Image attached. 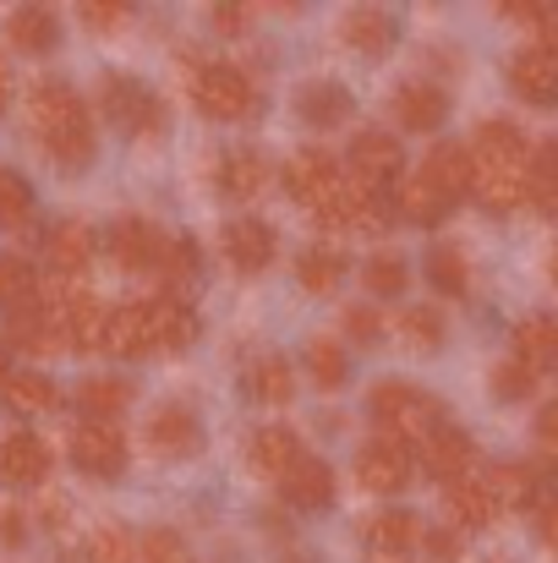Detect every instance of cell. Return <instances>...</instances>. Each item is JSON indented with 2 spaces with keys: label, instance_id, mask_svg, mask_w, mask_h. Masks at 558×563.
<instances>
[{
  "label": "cell",
  "instance_id": "6da1fadb",
  "mask_svg": "<svg viewBox=\"0 0 558 563\" xmlns=\"http://www.w3.org/2000/svg\"><path fill=\"white\" fill-rule=\"evenodd\" d=\"M28 121H33V132H39V143H44V154H50L55 165H66V170L94 165V154H99L94 115H88V104L72 93V82H39V88L28 93Z\"/></svg>",
  "mask_w": 558,
  "mask_h": 563
},
{
  "label": "cell",
  "instance_id": "7a4b0ae2",
  "mask_svg": "<svg viewBox=\"0 0 558 563\" xmlns=\"http://www.w3.org/2000/svg\"><path fill=\"white\" fill-rule=\"evenodd\" d=\"M368 416L394 443H427L444 427V405L416 383H378L368 394Z\"/></svg>",
  "mask_w": 558,
  "mask_h": 563
},
{
  "label": "cell",
  "instance_id": "3957f363",
  "mask_svg": "<svg viewBox=\"0 0 558 563\" xmlns=\"http://www.w3.org/2000/svg\"><path fill=\"white\" fill-rule=\"evenodd\" d=\"M99 99H105L110 126H121L127 137H154V132L165 126V104H160V93H154L143 77L110 71V77L99 82Z\"/></svg>",
  "mask_w": 558,
  "mask_h": 563
},
{
  "label": "cell",
  "instance_id": "277c9868",
  "mask_svg": "<svg viewBox=\"0 0 558 563\" xmlns=\"http://www.w3.org/2000/svg\"><path fill=\"white\" fill-rule=\"evenodd\" d=\"M192 104L208 121H247L258 93H252V82L236 66H197L192 71Z\"/></svg>",
  "mask_w": 558,
  "mask_h": 563
},
{
  "label": "cell",
  "instance_id": "5b68a950",
  "mask_svg": "<svg viewBox=\"0 0 558 563\" xmlns=\"http://www.w3.org/2000/svg\"><path fill=\"white\" fill-rule=\"evenodd\" d=\"M400 170H405V148H400V137H389V132H362L357 143H351V181L368 191H389V181H400Z\"/></svg>",
  "mask_w": 558,
  "mask_h": 563
},
{
  "label": "cell",
  "instance_id": "8992f818",
  "mask_svg": "<svg viewBox=\"0 0 558 563\" xmlns=\"http://www.w3.org/2000/svg\"><path fill=\"white\" fill-rule=\"evenodd\" d=\"M72 465L83 476H121L127 471V438L110 421H77V432H72Z\"/></svg>",
  "mask_w": 558,
  "mask_h": 563
},
{
  "label": "cell",
  "instance_id": "52a82bcc",
  "mask_svg": "<svg viewBox=\"0 0 558 563\" xmlns=\"http://www.w3.org/2000/svg\"><path fill=\"white\" fill-rule=\"evenodd\" d=\"M280 181H285V191H291L296 202L324 208V202L335 197V187H340V165H335L324 148H302V154H291V159H285Z\"/></svg>",
  "mask_w": 558,
  "mask_h": 563
},
{
  "label": "cell",
  "instance_id": "ba28073f",
  "mask_svg": "<svg viewBox=\"0 0 558 563\" xmlns=\"http://www.w3.org/2000/svg\"><path fill=\"white\" fill-rule=\"evenodd\" d=\"M357 482H362L368 493H378V498L405 493V482H411V449L394 443V438L362 443V454H357Z\"/></svg>",
  "mask_w": 558,
  "mask_h": 563
},
{
  "label": "cell",
  "instance_id": "9c48e42d",
  "mask_svg": "<svg viewBox=\"0 0 558 563\" xmlns=\"http://www.w3.org/2000/svg\"><path fill=\"white\" fill-rule=\"evenodd\" d=\"M219 246H225V263L236 274H263L274 263V252H280V235L263 219H230L225 235H219Z\"/></svg>",
  "mask_w": 558,
  "mask_h": 563
},
{
  "label": "cell",
  "instance_id": "30bf717a",
  "mask_svg": "<svg viewBox=\"0 0 558 563\" xmlns=\"http://www.w3.org/2000/svg\"><path fill=\"white\" fill-rule=\"evenodd\" d=\"M61 334H66V345H77V351H105V334H110V307L99 301V296H88V290H77V285H66V296H61Z\"/></svg>",
  "mask_w": 558,
  "mask_h": 563
},
{
  "label": "cell",
  "instance_id": "8fae6325",
  "mask_svg": "<svg viewBox=\"0 0 558 563\" xmlns=\"http://www.w3.org/2000/svg\"><path fill=\"white\" fill-rule=\"evenodd\" d=\"M149 449H154L160 460H186V454H197V449H203V421H197V410L182 405V399L160 405V410L149 416Z\"/></svg>",
  "mask_w": 558,
  "mask_h": 563
},
{
  "label": "cell",
  "instance_id": "7c38bea8",
  "mask_svg": "<svg viewBox=\"0 0 558 563\" xmlns=\"http://www.w3.org/2000/svg\"><path fill=\"white\" fill-rule=\"evenodd\" d=\"M94 252H99V241H94V230H88L83 219H61V224L44 235V257H50V268H55L61 285H77V279L88 274Z\"/></svg>",
  "mask_w": 558,
  "mask_h": 563
},
{
  "label": "cell",
  "instance_id": "4fadbf2b",
  "mask_svg": "<svg viewBox=\"0 0 558 563\" xmlns=\"http://www.w3.org/2000/svg\"><path fill=\"white\" fill-rule=\"evenodd\" d=\"M105 246H110L116 268H127V274H149V268H154V257H160V246H165V235H160L149 219L127 213V219H116V224H110Z\"/></svg>",
  "mask_w": 558,
  "mask_h": 563
},
{
  "label": "cell",
  "instance_id": "5bb4252c",
  "mask_svg": "<svg viewBox=\"0 0 558 563\" xmlns=\"http://www.w3.org/2000/svg\"><path fill=\"white\" fill-rule=\"evenodd\" d=\"M50 465H55V454H50V443L39 432L0 438V482L6 487H39L50 476Z\"/></svg>",
  "mask_w": 558,
  "mask_h": 563
},
{
  "label": "cell",
  "instance_id": "9a60e30c",
  "mask_svg": "<svg viewBox=\"0 0 558 563\" xmlns=\"http://www.w3.org/2000/svg\"><path fill=\"white\" fill-rule=\"evenodd\" d=\"M318 219H324L329 230H383V197L368 187H357L351 176H340V187L318 208Z\"/></svg>",
  "mask_w": 558,
  "mask_h": 563
},
{
  "label": "cell",
  "instance_id": "2e32d148",
  "mask_svg": "<svg viewBox=\"0 0 558 563\" xmlns=\"http://www.w3.org/2000/svg\"><path fill=\"white\" fill-rule=\"evenodd\" d=\"M6 345H17L22 356H55L66 351V334H61V312L33 301L22 312H11V329H6Z\"/></svg>",
  "mask_w": 558,
  "mask_h": 563
},
{
  "label": "cell",
  "instance_id": "e0dca14e",
  "mask_svg": "<svg viewBox=\"0 0 558 563\" xmlns=\"http://www.w3.org/2000/svg\"><path fill=\"white\" fill-rule=\"evenodd\" d=\"M280 493H285V504H291V509H302V515L329 509V504H335V471H329L324 460L302 454V460L280 476Z\"/></svg>",
  "mask_w": 558,
  "mask_h": 563
},
{
  "label": "cell",
  "instance_id": "ac0fdd59",
  "mask_svg": "<svg viewBox=\"0 0 558 563\" xmlns=\"http://www.w3.org/2000/svg\"><path fill=\"white\" fill-rule=\"evenodd\" d=\"M0 405L11 416H44V410L61 405V388H55V377L39 373V367H11L0 377Z\"/></svg>",
  "mask_w": 558,
  "mask_h": 563
},
{
  "label": "cell",
  "instance_id": "d6986e66",
  "mask_svg": "<svg viewBox=\"0 0 558 563\" xmlns=\"http://www.w3.org/2000/svg\"><path fill=\"white\" fill-rule=\"evenodd\" d=\"M471 191L488 213H515L526 202V165H471Z\"/></svg>",
  "mask_w": 558,
  "mask_h": 563
},
{
  "label": "cell",
  "instance_id": "ffe728a7",
  "mask_svg": "<svg viewBox=\"0 0 558 563\" xmlns=\"http://www.w3.org/2000/svg\"><path fill=\"white\" fill-rule=\"evenodd\" d=\"M471 460H477V449H471V438H466L460 427H438V432L422 443V471L438 476V482L471 476Z\"/></svg>",
  "mask_w": 558,
  "mask_h": 563
},
{
  "label": "cell",
  "instance_id": "44dd1931",
  "mask_svg": "<svg viewBox=\"0 0 558 563\" xmlns=\"http://www.w3.org/2000/svg\"><path fill=\"white\" fill-rule=\"evenodd\" d=\"M149 345L154 351H192L197 345V318H192V307H182L176 296H160V301H149Z\"/></svg>",
  "mask_w": 558,
  "mask_h": 563
},
{
  "label": "cell",
  "instance_id": "7402d4cb",
  "mask_svg": "<svg viewBox=\"0 0 558 563\" xmlns=\"http://www.w3.org/2000/svg\"><path fill=\"white\" fill-rule=\"evenodd\" d=\"M6 38H11V49H22V55H55V44H61V16H55L50 5H17L11 22H6Z\"/></svg>",
  "mask_w": 558,
  "mask_h": 563
},
{
  "label": "cell",
  "instance_id": "603a6c76",
  "mask_svg": "<svg viewBox=\"0 0 558 563\" xmlns=\"http://www.w3.org/2000/svg\"><path fill=\"white\" fill-rule=\"evenodd\" d=\"M394 115H400L405 132H438L449 121V93L433 88V82H405L394 93Z\"/></svg>",
  "mask_w": 558,
  "mask_h": 563
},
{
  "label": "cell",
  "instance_id": "cb8c5ba5",
  "mask_svg": "<svg viewBox=\"0 0 558 563\" xmlns=\"http://www.w3.org/2000/svg\"><path fill=\"white\" fill-rule=\"evenodd\" d=\"M302 460V438L291 432V427H258L252 438H247V465L258 471V476H285L291 465Z\"/></svg>",
  "mask_w": 558,
  "mask_h": 563
},
{
  "label": "cell",
  "instance_id": "d4e9b609",
  "mask_svg": "<svg viewBox=\"0 0 558 563\" xmlns=\"http://www.w3.org/2000/svg\"><path fill=\"white\" fill-rule=\"evenodd\" d=\"M510 82H515V93H521L526 104H558V60L548 49H537V44L515 55Z\"/></svg>",
  "mask_w": 558,
  "mask_h": 563
},
{
  "label": "cell",
  "instance_id": "484cf974",
  "mask_svg": "<svg viewBox=\"0 0 558 563\" xmlns=\"http://www.w3.org/2000/svg\"><path fill=\"white\" fill-rule=\"evenodd\" d=\"M351 110H357V99H351V88H340V82H307V88L296 93V115H302L307 126H318V132L346 126Z\"/></svg>",
  "mask_w": 558,
  "mask_h": 563
},
{
  "label": "cell",
  "instance_id": "4316f807",
  "mask_svg": "<svg viewBox=\"0 0 558 563\" xmlns=\"http://www.w3.org/2000/svg\"><path fill=\"white\" fill-rule=\"evenodd\" d=\"M105 351H110V356H127V362L154 356V345H149V301H132V307H116V312H110Z\"/></svg>",
  "mask_w": 558,
  "mask_h": 563
},
{
  "label": "cell",
  "instance_id": "83f0119b",
  "mask_svg": "<svg viewBox=\"0 0 558 563\" xmlns=\"http://www.w3.org/2000/svg\"><path fill=\"white\" fill-rule=\"evenodd\" d=\"M394 202H400V213L411 219V224H444L449 219V208H455V197L444 187H433L422 170L416 176H405L400 187H394Z\"/></svg>",
  "mask_w": 558,
  "mask_h": 563
},
{
  "label": "cell",
  "instance_id": "f1b7e54d",
  "mask_svg": "<svg viewBox=\"0 0 558 563\" xmlns=\"http://www.w3.org/2000/svg\"><path fill=\"white\" fill-rule=\"evenodd\" d=\"M340 38L357 49V55H383L394 44V16L378 11V5H357L340 16Z\"/></svg>",
  "mask_w": 558,
  "mask_h": 563
},
{
  "label": "cell",
  "instance_id": "f546056e",
  "mask_svg": "<svg viewBox=\"0 0 558 563\" xmlns=\"http://www.w3.org/2000/svg\"><path fill=\"white\" fill-rule=\"evenodd\" d=\"M466 154H471V165H526V137L510 121H482L477 143Z\"/></svg>",
  "mask_w": 558,
  "mask_h": 563
},
{
  "label": "cell",
  "instance_id": "4dcf8cb0",
  "mask_svg": "<svg viewBox=\"0 0 558 563\" xmlns=\"http://www.w3.org/2000/svg\"><path fill=\"white\" fill-rule=\"evenodd\" d=\"M416 542H422V520H416L411 509H383V515H372L368 520V548L372 553H383V559L411 553Z\"/></svg>",
  "mask_w": 558,
  "mask_h": 563
},
{
  "label": "cell",
  "instance_id": "1f68e13d",
  "mask_svg": "<svg viewBox=\"0 0 558 563\" xmlns=\"http://www.w3.org/2000/svg\"><path fill=\"white\" fill-rule=\"evenodd\" d=\"M515 362H526L532 373H543V367L558 373V318L537 312V318H526L515 329Z\"/></svg>",
  "mask_w": 558,
  "mask_h": 563
},
{
  "label": "cell",
  "instance_id": "d6a6232c",
  "mask_svg": "<svg viewBox=\"0 0 558 563\" xmlns=\"http://www.w3.org/2000/svg\"><path fill=\"white\" fill-rule=\"evenodd\" d=\"M132 383L127 377H83L77 383V405H83V421H110L132 405Z\"/></svg>",
  "mask_w": 558,
  "mask_h": 563
},
{
  "label": "cell",
  "instance_id": "836d02e7",
  "mask_svg": "<svg viewBox=\"0 0 558 563\" xmlns=\"http://www.w3.org/2000/svg\"><path fill=\"white\" fill-rule=\"evenodd\" d=\"M444 504H449V515H455L466 531H482V526L499 515V504H493V493L482 487V476H460V482H449V487H444Z\"/></svg>",
  "mask_w": 558,
  "mask_h": 563
},
{
  "label": "cell",
  "instance_id": "e575fe53",
  "mask_svg": "<svg viewBox=\"0 0 558 563\" xmlns=\"http://www.w3.org/2000/svg\"><path fill=\"white\" fill-rule=\"evenodd\" d=\"M482 487L493 493V504H499V509L543 504V493H537V471H532V465H493V471L482 476Z\"/></svg>",
  "mask_w": 558,
  "mask_h": 563
},
{
  "label": "cell",
  "instance_id": "d590c367",
  "mask_svg": "<svg viewBox=\"0 0 558 563\" xmlns=\"http://www.w3.org/2000/svg\"><path fill=\"white\" fill-rule=\"evenodd\" d=\"M269 187V165H263V154H252V148H236V154H225L219 159V191L225 197H258V191Z\"/></svg>",
  "mask_w": 558,
  "mask_h": 563
},
{
  "label": "cell",
  "instance_id": "8d00e7d4",
  "mask_svg": "<svg viewBox=\"0 0 558 563\" xmlns=\"http://www.w3.org/2000/svg\"><path fill=\"white\" fill-rule=\"evenodd\" d=\"M422 176L433 181V187H444L455 202L471 191V154L460 148V143H438L433 154H427V165H422Z\"/></svg>",
  "mask_w": 558,
  "mask_h": 563
},
{
  "label": "cell",
  "instance_id": "74e56055",
  "mask_svg": "<svg viewBox=\"0 0 558 563\" xmlns=\"http://www.w3.org/2000/svg\"><path fill=\"white\" fill-rule=\"evenodd\" d=\"M247 388H252V399H263V405H291L296 367H291L285 356H258V362L247 367Z\"/></svg>",
  "mask_w": 558,
  "mask_h": 563
},
{
  "label": "cell",
  "instance_id": "f35d334b",
  "mask_svg": "<svg viewBox=\"0 0 558 563\" xmlns=\"http://www.w3.org/2000/svg\"><path fill=\"white\" fill-rule=\"evenodd\" d=\"M33 301H39V268L22 252H0V307L6 312H22Z\"/></svg>",
  "mask_w": 558,
  "mask_h": 563
},
{
  "label": "cell",
  "instance_id": "ab89813d",
  "mask_svg": "<svg viewBox=\"0 0 558 563\" xmlns=\"http://www.w3.org/2000/svg\"><path fill=\"white\" fill-rule=\"evenodd\" d=\"M296 279H302V290L329 296V290L346 279V257H340L335 246H307V252L296 257Z\"/></svg>",
  "mask_w": 558,
  "mask_h": 563
},
{
  "label": "cell",
  "instance_id": "60d3db41",
  "mask_svg": "<svg viewBox=\"0 0 558 563\" xmlns=\"http://www.w3.org/2000/svg\"><path fill=\"white\" fill-rule=\"evenodd\" d=\"M149 274L165 285V296L182 290V285H192V274H197V246H192L186 235H165V246H160V257H154Z\"/></svg>",
  "mask_w": 558,
  "mask_h": 563
},
{
  "label": "cell",
  "instance_id": "b9f144b4",
  "mask_svg": "<svg viewBox=\"0 0 558 563\" xmlns=\"http://www.w3.org/2000/svg\"><path fill=\"white\" fill-rule=\"evenodd\" d=\"M307 373H313L318 388H346V377H351L346 345H340V340H313V345H307Z\"/></svg>",
  "mask_w": 558,
  "mask_h": 563
},
{
  "label": "cell",
  "instance_id": "7bdbcfd3",
  "mask_svg": "<svg viewBox=\"0 0 558 563\" xmlns=\"http://www.w3.org/2000/svg\"><path fill=\"white\" fill-rule=\"evenodd\" d=\"M394 334H400L411 351H438V345H444V312H433V307H405L400 323H394Z\"/></svg>",
  "mask_w": 558,
  "mask_h": 563
},
{
  "label": "cell",
  "instance_id": "ee69618b",
  "mask_svg": "<svg viewBox=\"0 0 558 563\" xmlns=\"http://www.w3.org/2000/svg\"><path fill=\"white\" fill-rule=\"evenodd\" d=\"M427 285L444 296H466V257L460 246H433L427 252Z\"/></svg>",
  "mask_w": 558,
  "mask_h": 563
},
{
  "label": "cell",
  "instance_id": "f6af8a7d",
  "mask_svg": "<svg viewBox=\"0 0 558 563\" xmlns=\"http://www.w3.org/2000/svg\"><path fill=\"white\" fill-rule=\"evenodd\" d=\"M33 213V187L22 170H0V230H17Z\"/></svg>",
  "mask_w": 558,
  "mask_h": 563
},
{
  "label": "cell",
  "instance_id": "bcb514c9",
  "mask_svg": "<svg viewBox=\"0 0 558 563\" xmlns=\"http://www.w3.org/2000/svg\"><path fill=\"white\" fill-rule=\"evenodd\" d=\"M362 279H368L372 296H400V290L411 285V268H405V257H394V252H378V257H368Z\"/></svg>",
  "mask_w": 558,
  "mask_h": 563
},
{
  "label": "cell",
  "instance_id": "7dc6e473",
  "mask_svg": "<svg viewBox=\"0 0 558 563\" xmlns=\"http://www.w3.org/2000/svg\"><path fill=\"white\" fill-rule=\"evenodd\" d=\"M532 388H537V373H532L526 362H515V356H510V362H499V367H493V394H499L504 405L526 399Z\"/></svg>",
  "mask_w": 558,
  "mask_h": 563
},
{
  "label": "cell",
  "instance_id": "c3c4849f",
  "mask_svg": "<svg viewBox=\"0 0 558 563\" xmlns=\"http://www.w3.org/2000/svg\"><path fill=\"white\" fill-rule=\"evenodd\" d=\"M88 559L94 563H132L138 559V548H132V537H127L121 526H99L94 542H88Z\"/></svg>",
  "mask_w": 558,
  "mask_h": 563
},
{
  "label": "cell",
  "instance_id": "681fc988",
  "mask_svg": "<svg viewBox=\"0 0 558 563\" xmlns=\"http://www.w3.org/2000/svg\"><path fill=\"white\" fill-rule=\"evenodd\" d=\"M121 22H127V5H121V0H88V5H83V27L110 33V27H121Z\"/></svg>",
  "mask_w": 558,
  "mask_h": 563
},
{
  "label": "cell",
  "instance_id": "f907efd6",
  "mask_svg": "<svg viewBox=\"0 0 558 563\" xmlns=\"http://www.w3.org/2000/svg\"><path fill=\"white\" fill-rule=\"evenodd\" d=\"M346 334H351L357 345H372V340L383 334V318H378L372 307H346Z\"/></svg>",
  "mask_w": 558,
  "mask_h": 563
},
{
  "label": "cell",
  "instance_id": "816d5d0a",
  "mask_svg": "<svg viewBox=\"0 0 558 563\" xmlns=\"http://www.w3.org/2000/svg\"><path fill=\"white\" fill-rule=\"evenodd\" d=\"M143 563H182V537H176V531H149Z\"/></svg>",
  "mask_w": 558,
  "mask_h": 563
},
{
  "label": "cell",
  "instance_id": "f5cc1de1",
  "mask_svg": "<svg viewBox=\"0 0 558 563\" xmlns=\"http://www.w3.org/2000/svg\"><path fill=\"white\" fill-rule=\"evenodd\" d=\"M537 537H543L548 548H558V498H543V504H537Z\"/></svg>",
  "mask_w": 558,
  "mask_h": 563
},
{
  "label": "cell",
  "instance_id": "db71d44e",
  "mask_svg": "<svg viewBox=\"0 0 558 563\" xmlns=\"http://www.w3.org/2000/svg\"><path fill=\"white\" fill-rule=\"evenodd\" d=\"M422 542H427L433 559H460V537L455 531H422Z\"/></svg>",
  "mask_w": 558,
  "mask_h": 563
},
{
  "label": "cell",
  "instance_id": "11a10c76",
  "mask_svg": "<svg viewBox=\"0 0 558 563\" xmlns=\"http://www.w3.org/2000/svg\"><path fill=\"white\" fill-rule=\"evenodd\" d=\"M537 443H543L548 454H558V399L543 405V416H537Z\"/></svg>",
  "mask_w": 558,
  "mask_h": 563
},
{
  "label": "cell",
  "instance_id": "9f6ffc18",
  "mask_svg": "<svg viewBox=\"0 0 558 563\" xmlns=\"http://www.w3.org/2000/svg\"><path fill=\"white\" fill-rule=\"evenodd\" d=\"M22 537H28V531H22V515H17V509H0V542H6V548H22Z\"/></svg>",
  "mask_w": 558,
  "mask_h": 563
},
{
  "label": "cell",
  "instance_id": "6f0895ef",
  "mask_svg": "<svg viewBox=\"0 0 558 563\" xmlns=\"http://www.w3.org/2000/svg\"><path fill=\"white\" fill-rule=\"evenodd\" d=\"M241 22H247L241 5H219V11H214V27H219V33H241Z\"/></svg>",
  "mask_w": 558,
  "mask_h": 563
},
{
  "label": "cell",
  "instance_id": "680465c9",
  "mask_svg": "<svg viewBox=\"0 0 558 563\" xmlns=\"http://www.w3.org/2000/svg\"><path fill=\"white\" fill-rule=\"evenodd\" d=\"M6 104H11V66L0 60V110H6Z\"/></svg>",
  "mask_w": 558,
  "mask_h": 563
},
{
  "label": "cell",
  "instance_id": "91938a15",
  "mask_svg": "<svg viewBox=\"0 0 558 563\" xmlns=\"http://www.w3.org/2000/svg\"><path fill=\"white\" fill-rule=\"evenodd\" d=\"M11 373V356H6V340H0V377Z\"/></svg>",
  "mask_w": 558,
  "mask_h": 563
},
{
  "label": "cell",
  "instance_id": "94428289",
  "mask_svg": "<svg viewBox=\"0 0 558 563\" xmlns=\"http://www.w3.org/2000/svg\"><path fill=\"white\" fill-rule=\"evenodd\" d=\"M554 285H558V246H554Z\"/></svg>",
  "mask_w": 558,
  "mask_h": 563
},
{
  "label": "cell",
  "instance_id": "6125c7cd",
  "mask_svg": "<svg viewBox=\"0 0 558 563\" xmlns=\"http://www.w3.org/2000/svg\"><path fill=\"white\" fill-rule=\"evenodd\" d=\"M488 563H504V559H488Z\"/></svg>",
  "mask_w": 558,
  "mask_h": 563
}]
</instances>
